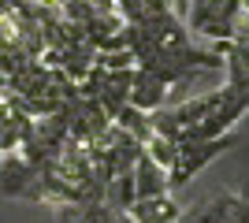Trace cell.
<instances>
[{"label": "cell", "mask_w": 249, "mask_h": 223, "mask_svg": "<svg viewBox=\"0 0 249 223\" xmlns=\"http://www.w3.org/2000/svg\"><path fill=\"white\" fill-rule=\"evenodd\" d=\"M246 112H249V89L219 86V89L190 97L182 104L156 108V112H149V123H153V134H164V138H171L178 145V141L234 134V127L242 123Z\"/></svg>", "instance_id": "obj_1"}, {"label": "cell", "mask_w": 249, "mask_h": 223, "mask_svg": "<svg viewBox=\"0 0 249 223\" xmlns=\"http://www.w3.org/2000/svg\"><path fill=\"white\" fill-rule=\"evenodd\" d=\"M238 19L242 0H190L186 15H182L186 30L208 41H231L238 34Z\"/></svg>", "instance_id": "obj_2"}, {"label": "cell", "mask_w": 249, "mask_h": 223, "mask_svg": "<svg viewBox=\"0 0 249 223\" xmlns=\"http://www.w3.org/2000/svg\"><path fill=\"white\" fill-rule=\"evenodd\" d=\"M238 145V134H223V138H201V141H178L175 160L167 168V182H171V193L182 190L186 182H194L201 171L212 164L216 156H223L227 149Z\"/></svg>", "instance_id": "obj_3"}, {"label": "cell", "mask_w": 249, "mask_h": 223, "mask_svg": "<svg viewBox=\"0 0 249 223\" xmlns=\"http://www.w3.org/2000/svg\"><path fill=\"white\" fill-rule=\"evenodd\" d=\"M212 52L223 56V71H227V86L231 89H249V41L246 37L212 41Z\"/></svg>", "instance_id": "obj_4"}, {"label": "cell", "mask_w": 249, "mask_h": 223, "mask_svg": "<svg viewBox=\"0 0 249 223\" xmlns=\"http://www.w3.org/2000/svg\"><path fill=\"white\" fill-rule=\"evenodd\" d=\"M167 97H171V89H167V82L160 78V74H153L149 67H134V82H130V104L142 108V112H156V108L167 104Z\"/></svg>", "instance_id": "obj_5"}, {"label": "cell", "mask_w": 249, "mask_h": 223, "mask_svg": "<svg viewBox=\"0 0 249 223\" xmlns=\"http://www.w3.org/2000/svg\"><path fill=\"white\" fill-rule=\"evenodd\" d=\"M130 223H178L182 205L175 201V193H160V197H134L126 208Z\"/></svg>", "instance_id": "obj_6"}, {"label": "cell", "mask_w": 249, "mask_h": 223, "mask_svg": "<svg viewBox=\"0 0 249 223\" xmlns=\"http://www.w3.org/2000/svg\"><path fill=\"white\" fill-rule=\"evenodd\" d=\"M34 179H37V168H30L19 153H4L0 156V193L4 197H22L26 201Z\"/></svg>", "instance_id": "obj_7"}, {"label": "cell", "mask_w": 249, "mask_h": 223, "mask_svg": "<svg viewBox=\"0 0 249 223\" xmlns=\"http://www.w3.org/2000/svg\"><path fill=\"white\" fill-rule=\"evenodd\" d=\"M130 182H134V197H160V193H171L167 168H160L145 149H142V156H138L134 168H130Z\"/></svg>", "instance_id": "obj_8"}, {"label": "cell", "mask_w": 249, "mask_h": 223, "mask_svg": "<svg viewBox=\"0 0 249 223\" xmlns=\"http://www.w3.org/2000/svg\"><path fill=\"white\" fill-rule=\"evenodd\" d=\"M234 205H238V193H216V197H208L201 201L197 208H182L178 223H231L234 220Z\"/></svg>", "instance_id": "obj_9"}, {"label": "cell", "mask_w": 249, "mask_h": 223, "mask_svg": "<svg viewBox=\"0 0 249 223\" xmlns=\"http://www.w3.org/2000/svg\"><path fill=\"white\" fill-rule=\"evenodd\" d=\"M63 223H130V216L104 201H82L63 208Z\"/></svg>", "instance_id": "obj_10"}, {"label": "cell", "mask_w": 249, "mask_h": 223, "mask_svg": "<svg viewBox=\"0 0 249 223\" xmlns=\"http://www.w3.org/2000/svg\"><path fill=\"white\" fill-rule=\"evenodd\" d=\"M119 130H126V134H134L142 145L149 141V134H153V123H149V112H142V108H134V104H123L119 112H115V119H112Z\"/></svg>", "instance_id": "obj_11"}, {"label": "cell", "mask_w": 249, "mask_h": 223, "mask_svg": "<svg viewBox=\"0 0 249 223\" xmlns=\"http://www.w3.org/2000/svg\"><path fill=\"white\" fill-rule=\"evenodd\" d=\"M175 141L171 138H164V134H149V141H145V153L160 164V168H171V160H175Z\"/></svg>", "instance_id": "obj_12"}, {"label": "cell", "mask_w": 249, "mask_h": 223, "mask_svg": "<svg viewBox=\"0 0 249 223\" xmlns=\"http://www.w3.org/2000/svg\"><path fill=\"white\" fill-rule=\"evenodd\" d=\"M97 64L104 71H126V67H138L134 64V52L130 49H112V52H97Z\"/></svg>", "instance_id": "obj_13"}, {"label": "cell", "mask_w": 249, "mask_h": 223, "mask_svg": "<svg viewBox=\"0 0 249 223\" xmlns=\"http://www.w3.org/2000/svg\"><path fill=\"white\" fill-rule=\"evenodd\" d=\"M86 4H89L97 15H112V11H119V0H86Z\"/></svg>", "instance_id": "obj_14"}, {"label": "cell", "mask_w": 249, "mask_h": 223, "mask_svg": "<svg viewBox=\"0 0 249 223\" xmlns=\"http://www.w3.org/2000/svg\"><path fill=\"white\" fill-rule=\"evenodd\" d=\"M0 156H4V153H0Z\"/></svg>", "instance_id": "obj_15"}]
</instances>
